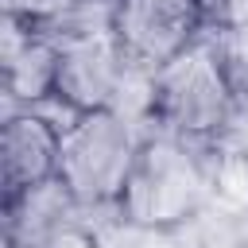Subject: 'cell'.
<instances>
[{"label": "cell", "mask_w": 248, "mask_h": 248, "mask_svg": "<svg viewBox=\"0 0 248 248\" xmlns=\"http://www.w3.org/2000/svg\"><path fill=\"white\" fill-rule=\"evenodd\" d=\"M205 198L209 167L202 159V143L147 128L116 202V217L143 232H170L198 217Z\"/></svg>", "instance_id": "6da1fadb"}, {"label": "cell", "mask_w": 248, "mask_h": 248, "mask_svg": "<svg viewBox=\"0 0 248 248\" xmlns=\"http://www.w3.org/2000/svg\"><path fill=\"white\" fill-rule=\"evenodd\" d=\"M240 93L229 66L198 39L190 50L147 74V128L209 143L236 120Z\"/></svg>", "instance_id": "7a4b0ae2"}, {"label": "cell", "mask_w": 248, "mask_h": 248, "mask_svg": "<svg viewBox=\"0 0 248 248\" xmlns=\"http://www.w3.org/2000/svg\"><path fill=\"white\" fill-rule=\"evenodd\" d=\"M143 132L147 128H140V120H132L120 108L66 116L58 186L70 194L78 209H116Z\"/></svg>", "instance_id": "3957f363"}, {"label": "cell", "mask_w": 248, "mask_h": 248, "mask_svg": "<svg viewBox=\"0 0 248 248\" xmlns=\"http://www.w3.org/2000/svg\"><path fill=\"white\" fill-rule=\"evenodd\" d=\"M93 8V4H89ZM85 8V12H89ZM85 12L66 23L58 35V85H54V105L66 108V116L78 112H101V108H120L128 112V89L140 85L147 74H140L112 23H108V4L105 16L93 23Z\"/></svg>", "instance_id": "277c9868"}, {"label": "cell", "mask_w": 248, "mask_h": 248, "mask_svg": "<svg viewBox=\"0 0 248 248\" xmlns=\"http://www.w3.org/2000/svg\"><path fill=\"white\" fill-rule=\"evenodd\" d=\"M108 23L140 74H155L202 39V0H108Z\"/></svg>", "instance_id": "5b68a950"}, {"label": "cell", "mask_w": 248, "mask_h": 248, "mask_svg": "<svg viewBox=\"0 0 248 248\" xmlns=\"http://www.w3.org/2000/svg\"><path fill=\"white\" fill-rule=\"evenodd\" d=\"M62 155V124L46 108H8L0 132V163H4V205L58 178Z\"/></svg>", "instance_id": "8992f818"}, {"label": "cell", "mask_w": 248, "mask_h": 248, "mask_svg": "<svg viewBox=\"0 0 248 248\" xmlns=\"http://www.w3.org/2000/svg\"><path fill=\"white\" fill-rule=\"evenodd\" d=\"M0 62H4L8 108L54 105V85H58V35L54 31H39V27L4 19Z\"/></svg>", "instance_id": "52a82bcc"}, {"label": "cell", "mask_w": 248, "mask_h": 248, "mask_svg": "<svg viewBox=\"0 0 248 248\" xmlns=\"http://www.w3.org/2000/svg\"><path fill=\"white\" fill-rule=\"evenodd\" d=\"M202 43L248 89V0H202Z\"/></svg>", "instance_id": "ba28073f"}, {"label": "cell", "mask_w": 248, "mask_h": 248, "mask_svg": "<svg viewBox=\"0 0 248 248\" xmlns=\"http://www.w3.org/2000/svg\"><path fill=\"white\" fill-rule=\"evenodd\" d=\"M93 0H4V19H16L23 27H39V31H62Z\"/></svg>", "instance_id": "9c48e42d"}, {"label": "cell", "mask_w": 248, "mask_h": 248, "mask_svg": "<svg viewBox=\"0 0 248 248\" xmlns=\"http://www.w3.org/2000/svg\"><path fill=\"white\" fill-rule=\"evenodd\" d=\"M39 248H97V240L89 236V229H85V225L66 221V225H62V229H54Z\"/></svg>", "instance_id": "30bf717a"}, {"label": "cell", "mask_w": 248, "mask_h": 248, "mask_svg": "<svg viewBox=\"0 0 248 248\" xmlns=\"http://www.w3.org/2000/svg\"><path fill=\"white\" fill-rule=\"evenodd\" d=\"M240 248H248V240H244V244H240Z\"/></svg>", "instance_id": "8fae6325"}]
</instances>
